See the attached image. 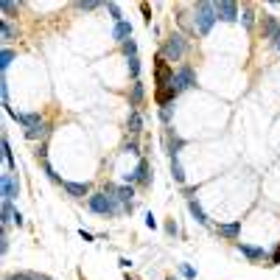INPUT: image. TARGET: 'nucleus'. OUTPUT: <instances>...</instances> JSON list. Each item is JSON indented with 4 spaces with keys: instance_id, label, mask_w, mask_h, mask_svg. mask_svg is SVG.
Wrapping results in <instances>:
<instances>
[{
    "instance_id": "20",
    "label": "nucleus",
    "mask_w": 280,
    "mask_h": 280,
    "mask_svg": "<svg viewBox=\"0 0 280 280\" xmlns=\"http://www.w3.org/2000/svg\"><path fill=\"white\" fill-rule=\"evenodd\" d=\"M42 115H39V112H26V115H23V123H20V126H23V129H36V126H42Z\"/></svg>"
},
{
    "instance_id": "45",
    "label": "nucleus",
    "mask_w": 280,
    "mask_h": 280,
    "mask_svg": "<svg viewBox=\"0 0 280 280\" xmlns=\"http://www.w3.org/2000/svg\"><path fill=\"white\" fill-rule=\"evenodd\" d=\"M140 11H143V17H146V23L151 26V11H149V3H143V6H140Z\"/></svg>"
},
{
    "instance_id": "36",
    "label": "nucleus",
    "mask_w": 280,
    "mask_h": 280,
    "mask_svg": "<svg viewBox=\"0 0 280 280\" xmlns=\"http://www.w3.org/2000/svg\"><path fill=\"white\" fill-rule=\"evenodd\" d=\"M0 98H3V106H9V81L0 79Z\"/></svg>"
},
{
    "instance_id": "46",
    "label": "nucleus",
    "mask_w": 280,
    "mask_h": 280,
    "mask_svg": "<svg viewBox=\"0 0 280 280\" xmlns=\"http://www.w3.org/2000/svg\"><path fill=\"white\" fill-rule=\"evenodd\" d=\"M118 266L126 272V269H132V261H129V258H118Z\"/></svg>"
},
{
    "instance_id": "14",
    "label": "nucleus",
    "mask_w": 280,
    "mask_h": 280,
    "mask_svg": "<svg viewBox=\"0 0 280 280\" xmlns=\"http://www.w3.org/2000/svg\"><path fill=\"white\" fill-rule=\"evenodd\" d=\"M140 129H143V115H140V109H129V118H126V132H129V138H138Z\"/></svg>"
},
{
    "instance_id": "19",
    "label": "nucleus",
    "mask_w": 280,
    "mask_h": 280,
    "mask_svg": "<svg viewBox=\"0 0 280 280\" xmlns=\"http://www.w3.org/2000/svg\"><path fill=\"white\" fill-rule=\"evenodd\" d=\"M140 104H143V84H140V81H132L129 106H132V109H140Z\"/></svg>"
},
{
    "instance_id": "5",
    "label": "nucleus",
    "mask_w": 280,
    "mask_h": 280,
    "mask_svg": "<svg viewBox=\"0 0 280 280\" xmlns=\"http://www.w3.org/2000/svg\"><path fill=\"white\" fill-rule=\"evenodd\" d=\"M151 168H149V160H138V168L132 171V174L123 176V185H138V188H149L151 185V174H149Z\"/></svg>"
},
{
    "instance_id": "33",
    "label": "nucleus",
    "mask_w": 280,
    "mask_h": 280,
    "mask_svg": "<svg viewBox=\"0 0 280 280\" xmlns=\"http://www.w3.org/2000/svg\"><path fill=\"white\" fill-rule=\"evenodd\" d=\"M6 280H39L36 272H17V275H9Z\"/></svg>"
},
{
    "instance_id": "10",
    "label": "nucleus",
    "mask_w": 280,
    "mask_h": 280,
    "mask_svg": "<svg viewBox=\"0 0 280 280\" xmlns=\"http://www.w3.org/2000/svg\"><path fill=\"white\" fill-rule=\"evenodd\" d=\"M17 193H20V182L9 174V171H6V174L0 176V196H3V199H9V202H14V199H17Z\"/></svg>"
},
{
    "instance_id": "18",
    "label": "nucleus",
    "mask_w": 280,
    "mask_h": 280,
    "mask_svg": "<svg viewBox=\"0 0 280 280\" xmlns=\"http://www.w3.org/2000/svg\"><path fill=\"white\" fill-rule=\"evenodd\" d=\"M278 31H280V20L272 17V14H263V36H266V39H275Z\"/></svg>"
},
{
    "instance_id": "1",
    "label": "nucleus",
    "mask_w": 280,
    "mask_h": 280,
    "mask_svg": "<svg viewBox=\"0 0 280 280\" xmlns=\"http://www.w3.org/2000/svg\"><path fill=\"white\" fill-rule=\"evenodd\" d=\"M87 208L90 213H96V216H121V213H126V208H123L121 202L115 199V196H109V193H93V196H87Z\"/></svg>"
},
{
    "instance_id": "6",
    "label": "nucleus",
    "mask_w": 280,
    "mask_h": 280,
    "mask_svg": "<svg viewBox=\"0 0 280 280\" xmlns=\"http://www.w3.org/2000/svg\"><path fill=\"white\" fill-rule=\"evenodd\" d=\"M196 87V70L191 65H179L174 70V90L176 93H185V90Z\"/></svg>"
},
{
    "instance_id": "32",
    "label": "nucleus",
    "mask_w": 280,
    "mask_h": 280,
    "mask_svg": "<svg viewBox=\"0 0 280 280\" xmlns=\"http://www.w3.org/2000/svg\"><path fill=\"white\" fill-rule=\"evenodd\" d=\"M241 23H244V28H252L255 26V11L252 9H244V11H241Z\"/></svg>"
},
{
    "instance_id": "16",
    "label": "nucleus",
    "mask_w": 280,
    "mask_h": 280,
    "mask_svg": "<svg viewBox=\"0 0 280 280\" xmlns=\"http://www.w3.org/2000/svg\"><path fill=\"white\" fill-rule=\"evenodd\" d=\"M112 39L115 42H126V39H132V23H126V20H121V23H115L112 26Z\"/></svg>"
},
{
    "instance_id": "47",
    "label": "nucleus",
    "mask_w": 280,
    "mask_h": 280,
    "mask_svg": "<svg viewBox=\"0 0 280 280\" xmlns=\"http://www.w3.org/2000/svg\"><path fill=\"white\" fill-rule=\"evenodd\" d=\"M45 154H48V149H45V143H39V149H36V157L45 163Z\"/></svg>"
},
{
    "instance_id": "50",
    "label": "nucleus",
    "mask_w": 280,
    "mask_h": 280,
    "mask_svg": "<svg viewBox=\"0 0 280 280\" xmlns=\"http://www.w3.org/2000/svg\"><path fill=\"white\" fill-rule=\"evenodd\" d=\"M168 280H176V278H168Z\"/></svg>"
},
{
    "instance_id": "44",
    "label": "nucleus",
    "mask_w": 280,
    "mask_h": 280,
    "mask_svg": "<svg viewBox=\"0 0 280 280\" xmlns=\"http://www.w3.org/2000/svg\"><path fill=\"white\" fill-rule=\"evenodd\" d=\"M146 227H149V230H157V219H154L151 213H146Z\"/></svg>"
},
{
    "instance_id": "9",
    "label": "nucleus",
    "mask_w": 280,
    "mask_h": 280,
    "mask_svg": "<svg viewBox=\"0 0 280 280\" xmlns=\"http://www.w3.org/2000/svg\"><path fill=\"white\" fill-rule=\"evenodd\" d=\"M236 249L244 255L249 263H261V261H269V258H272L263 246H252V244H244V241H236Z\"/></svg>"
},
{
    "instance_id": "28",
    "label": "nucleus",
    "mask_w": 280,
    "mask_h": 280,
    "mask_svg": "<svg viewBox=\"0 0 280 280\" xmlns=\"http://www.w3.org/2000/svg\"><path fill=\"white\" fill-rule=\"evenodd\" d=\"M176 269H179V275L185 280H196V269H193L191 263H176Z\"/></svg>"
},
{
    "instance_id": "21",
    "label": "nucleus",
    "mask_w": 280,
    "mask_h": 280,
    "mask_svg": "<svg viewBox=\"0 0 280 280\" xmlns=\"http://www.w3.org/2000/svg\"><path fill=\"white\" fill-rule=\"evenodd\" d=\"M3 163H6V171H14V154H11V143L9 138H3Z\"/></svg>"
},
{
    "instance_id": "12",
    "label": "nucleus",
    "mask_w": 280,
    "mask_h": 280,
    "mask_svg": "<svg viewBox=\"0 0 280 280\" xmlns=\"http://www.w3.org/2000/svg\"><path fill=\"white\" fill-rule=\"evenodd\" d=\"M216 236L219 238H224V241H233V244H236L238 241V236H241V221H227V224H219V227H216Z\"/></svg>"
},
{
    "instance_id": "8",
    "label": "nucleus",
    "mask_w": 280,
    "mask_h": 280,
    "mask_svg": "<svg viewBox=\"0 0 280 280\" xmlns=\"http://www.w3.org/2000/svg\"><path fill=\"white\" fill-rule=\"evenodd\" d=\"M216 17L224 20V23H238L241 20V9H238V3H233V0H219L216 3Z\"/></svg>"
},
{
    "instance_id": "2",
    "label": "nucleus",
    "mask_w": 280,
    "mask_h": 280,
    "mask_svg": "<svg viewBox=\"0 0 280 280\" xmlns=\"http://www.w3.org/2000/svg\"><path fill=\"white\" fill-rule=\"evenodd\" d=\"M216 3H208V0H202L193 6V28H196V34L199 36H208L216 26Z\"/></svg>"
},
{
    "instance_id": "37",
    "label": "nucleus",
    "mask_w": 280,
    "mask_h": 280,
    "mask_svg": "<svg viewBox=\"0 0 280 280\" xmlns=\"http://www.w3.org/2000/svg\"><path fill=\"white\" fill-rule=\"evenodd\" d=\"M98 6H104V3H98V0H81L79 3V9H84V11H96Z\"/></svg>"
},
{
    "instance_id": "26",
    "label": "nucleus",
    "mask_w": 280,
    "mask_h": 280,
    "mask_svg": "<svg viewBox=\"0 0 280 280\" xmlns=\"http://www.w3.org/2000/svg\"><path fill=\"white\" fill-rule=\"evenodd\" d=\"M14 56H17V53L11 51V48H3V53H0V70L9 68L11 62H14Z\"/></svg>"
},
{
    "instance_id": "17",
    "label": "nucleus",
    "mask_w": 280,
    "mask_h": 280,
    "mask_svg": "<svg viewBox=\"0 0 280 280\" xmlns=\"http://www.w3.org/2000/svg\"><path fill=\"white\" fill-rule=\"evenodd\" d=\"M176 96H179V93L174 90V84H168V87H160V90H157L154 101H157L160 106H166V104H174V101H176Z\"/></svg>"
},
{
    "instance_id": "34",
    "label": "nucleus",
    "mask_w": 280,
    "mask_h": 280,
    "mask_svg": "<svg viewBox=\"0 0 280 280\" xmlns=\"http://www.w3.org/2000/svg\"><path fill=\"white\" fill-rule=\"evenodd\" d=\"M106 11H109V17H112L115 23H121V20H123V14H121V6H118V3H106Z\"/></svg>"
},
{
    "instance_id": "39",
    "label": "nucleus",
    "mask_w": 280,
    "mask_h": 280,
    "mask_svg": "<svg viewBox=\"0 0 280 280\" xmlns=\"http://www.w3.org/2000/svg\"><path fill=\"white\" fill-rule=\"evenodd\" d=\"M0 252L3 255L9 252V236H6V230H3V236H0Z\"/></svg>"
},
{
    "instance_id": "11",
    "label": "nucleus",
    "mask_w": 280,
    "mask_h": 280,
    "mask_svg": "<svg viewBox=\"0 0 280 280\" xmlns=\"http://www.w3.org/2000/svg\"><path fill=\"white\" fill-rule=\"evenodd\" d=\"M185 146H188V140H182L174 129L166 126V151H168V157H179V151H182Z\"/></svg>"
},
{
    "instance_id": "35",
    "label": "nucleus",
    "mask_w": 280,
    "mask_h": 280,
    "mask_svg": "<svg viewBox=\"0 0 280 280\" xmlns=\"http://www.w3.org/2000/svg\"><path fill=\"white\" fill-rule=\"evenodd\" d=\"M123 151H129V154H140V143H138V138H129V140H126Z\"/></svg>"
},
{
    "instance_id": "40",
    "label": "nucleus",
    "mask_w": 280,
    "mask_h": 280,
    "mask_svg": "<svg viewBox=\"0 0 280 280\" xmlns=\"http://www.w3.org/2000/svg\"><path fill=\"white\" fill-rule=\"evenodd\" d=\"M6 112H9V115H11V118H14L17 123H23V115H26V112H17L14 106H6Z\"/></svg>"
},
{
    "instance_id": "4",
    "label": "nucleus",
    "mask_w": 280,
    "mask_h": 280,
    "mask_svg": "<svg viewBox=\"0 0 280 280\" xmlns=\"http://www.w3.org/2000/svg\"><path fill=\"white\" fill-rule=\"evenodd\" d=\"M104 193H109V196H115V199L121 202L123 208H126V213H132L135 210V185H115V182H106L104 185Z\"/></svg>"
},
{
    "instance_id": "31",
    "label": "nucleus",
    "mask_w": 280,
    "mask_h": 280,
    "mask_svg": "<svg viewBox=\"0 0 280 280\" xmlns=\"http://www.w3.org/2000/svg\"><path fill=\"white\" fill-rule=\"evenodd\" d=\"M0 9H3V20H9L14 11H17V3H11V0H3L0 3Z\"/></svg>"
},
{
    "instance_id": "48",
    "label": "nucleus",
    "mask_w": 280,
    "mask_h": 280,
    "mask_svg": "<svg viewBox=\"0 0 280 280\" xmlns=\"http://www.w3.org/2000/svg\"><path fill=\"white\" fill-rule=\"evenodd\" d=\"M272 45H275V48H278V51H280V31H278V36L272 39Z\"/></svg>"
},
{
    "instance_id": "13",
    "label": "nucleus",
    "mask_w": 280,
    "mask_h": 280,
    "mask_svg": "<svg viewBox=\"0 0 280 280\" xmlns=\"http://www.w3.org/2000/svg\"><path fill=\"white\" fill-rule=\"evenodd\" d=\"M188 213L193 216V221H199L202 227H210V219H208V213L202 210L199 199H193V196H188Z\"/></svg>"
},
{
    "instance_id": "38",
    "label": "nucleus",
    "mask_w": 280,
    "mask_h": 280,
    "mask_svg": "<svg viewBox=\"0 0 280 280\" xmlns=\"http://www.w3.org/2000/svg\"><path fill=\"white\" fill-rule=\"evenodd\" d=\"M163 230H166V233H168V236H171V238H174L176 233H179V227H176V221H174V219H168L166 224H163Z\"/></svg>"
},
{
    "instance_id": "3",
    "label": "nucleus",
    "mask_w": 280,
    "mask_h": 280,
    "mask_svg": "<svg viewBox=\"0 0 280 280\" xmlns=\"http://www.w3.org/2000/svg\"><path fill=\"white\" fill-rule=\"evenodd\" d=\"M185 53H188V39H185L182 34H171L166 42H163V48H160V56L166 62H179Z\"/></svg>"
},
{
    "instance_id": "29",
    "label": "nucleus",
    "mask_w": 280,
    "mask_h": 280,
    "mask_svg": "<svg viewBox=\"0 0 280 280\" xmlns=\"http://www.w3.org/2000/svg\"><path fill=\"white\" fill-rule=\"evenodd\" d=\"M160 121H163V123H166V126H168V123H171V118H174V104H166V106H160Z\"/></svg>"
},
{
    "instance_id": "42",
    "label": "nucleus",
    "mask_w": 280,
    "mask_h": 280,
    "mask_svg": "<svg viewBox=\"0 0 280 280\" xmlns=\"http://www.w3.org/2000/svg\"><path fill=\"white\" fill-rule=\"evenodd\" d=\"M11 224H17V227H23V224H26V219H23V213H20V210H14V219H11Z\"/></svg>"
},
{
    "instance_id": "43",
    "label": "nucleus",
    "mask_w": 280,
    "mask_h": 280,
    "mask_svg": "<svg viewBox=\"0 0 280 280\" xmlns=\"http://www.w3.org/2000/svg\"><path fill=\"white\" fill-rule=\"evenodd\" d=\"M79 236H81V241H87V244H93V241H96V236H93V233H87V230H79Z\"/></svg>"
},
{
    "instance_id": "23",
    "label": "nucleus",
    "mask_w": 280,
    "mask_h": 280,
    "mask_svg": "<svg viewBox=\"0 0 280 280\" xmlns=\"http://www.w3.org/2000/svg\"><path fill=\"white\" fill-rule=\"evenodd\" d=\"M171 176H174V182L185 185V171H182V163H179V157H171Z\"/></svg>"
},
{
    "instance_id": "22",
    "label": "nucleus",
    "mask_w": 280,
    "mask_h": 280,
    "mask_svg": "<svg viewBox=\"0 0 280 280\" xmlns=\"http://www.w3.org/2000/svg\"><path fill=\"white\" fill-rule=\"evenodd\" d=\"M0 36H3V42H11L17 36V28L11 26L9 20H0Z\"/></svg>"
},
{
    "instance_id": "27",
    "label": "nucleus",
    "mask_w": 280,
    "mask_h": 280,
    "mask_svg": "<svg viewBox=\"0 0 280 280\" xmlns=\"http://www.w3.org/2000/svg\"><path fill=\"white\" fill-rule=\"evenodd\" d=\"M42 171L48 174V179H51L53 185H65V179H62V176L56 174V171H53V166H51V163H42Z\"/></svg>"
},
{
    "instance_id": "15",
    "label": "nucleus",
    "mask_w": 280,
    "mask_h": 280,
    "mask_svg": "<svg viewBox=\"0 0 280 280\" xmlns=\"http://www.w3.org/2000/svg\"><path fill=\"white\" fill-rule=\"evenodd\" d=\"M62 188H65V193H68V196H73V199H84V196L90 193V185L87 182H68V179H65V185H62Z\"/></svg>"
},
{
    "instance_id": "41",
    "label": "nucleus",
    "mask_w": 280,
    "mask_h": 280,
    "mask_svg": "<svg viewBox=\"0 0 280 280\" xmlns=\"http://www.w3.org/2000/svg\"><path fill=\"white\" fill-rule=\"evenodd\" d=\"M269 266H280V244H278V249L272 252V258H269Z\"/></svg>"
},
{
    "instance_id": "7",
    "label": "nucleus",
    "mask_w": 280,
    "mask_h": 280,
    "mask_svg": "<svg viewBox=\"0 0 280 280\" xmlns=\"http://www.w3.org/2000/svg\"><path fill=\"white\" fill-rule=\"evenodd\" d=\"M154 84H157V90L174 84V68H171V62H166L163 56L154 59Z\"/></svg>"
},
{
    "instance_id": "25",
    "label": "nucleus",
    "mask_w": 280,
    "mask_h": 280,
    "mask_svg": "<svg viewBox=\"0 0 280 280\" xmlns=\"http://www.w3.org/2000/svg\"><path fill=\"white\" fill-rule=\"evenodd\" d=\"M121 53L126 56V59H132V56H138V42H135V39H126V42L121 45Z\"/></svg>"
},
{
    "instance_id": "30",
    "label": "nucleus",
    "mask_w": 280,
    "mask_h": 280,
    "mask_svg": "<svg viewBox=\"0 0 280 280\" xmlns=\"http://www.w3.org/2000/svg\"><path fill=\"white\" fill-rule=\"evenodd\" d=\"M126 65H129L132 79H135V81H140V59H138V56H132V59H126Z\"/></svg>"
},
{
    "instance_id": "49",
    "label": "nucleus",
    "mask_w": 280,
    "mask_h": 280,
    "mask_svg": "<svg viewBox=\"0 0 280 280\" xmlns=\"http://www.w3.org/2000/svg\"><path fill=\"white\" fill-rule=\"evenodd\" d=\"M126 280H135V278H129V275H126Z\"/></svg>"
},
{
    "instance_id": "24",
    "label": "nucleus",
    "mask_w": 280,
    "mask_h": 280,
    "mask_svg": "<svg viewBox=\"0 0 280 280\" xmlns=\"http://www.w3.org/2000/svg\"><path fill=\"white\" fill-rule=\"evenodd\" d=\"M48 132H51V129H48V126H45V123H42V126H36V129H28V132H26V140H31V143H36V140L48 138Z\"/></svg>"
}]
</instances>
